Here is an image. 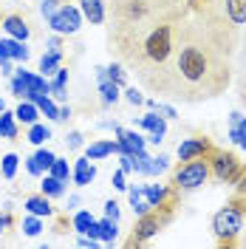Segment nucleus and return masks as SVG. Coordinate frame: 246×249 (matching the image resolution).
<instances>
[{"label":"nucleus","instance_id":"f257e3e1","mask_svg":"<svg viewBox=\"0 0 246 249\" xmlns=\"http://www.w3.org/2000/svg\"><path fill=\"white\" fill-rule=\"evenodd\" d=\"M235 46L238 34L218 23L210 12H204L198 20H181L173 60L156 91L181 102L218 96L232 77L229 57Z\"/></svg>","mask_w":246,"mask_h":249},{"label":"nucleus","instance_id":"f03ea898","mask_svg":"<svg viewBox=\"0 0 246 249\" xmlns=\"http://www.w3.org/2000/svg\"><path fill=\"white\" fill-rule=\"evenodd\" d=\"M210 161L198 156V159H190L187 164H181V170H176L173 176V184L178 187V190H198V187L207 184V178H210Z\"/></svg>","mask_w":246,"mask_h":249},{"label":"nucleus","instance_id":"7ed1b4c3","mask_svg":"<svg viewBox=\"0 0 246 249\" xmlns=\"http://www.w3.org/2000/svg\"><path fill=\"white\" fill-rule=\"evenodd\" d=\"M244 210L241 207H224V210H218L215 218H212V230L221 241H232V238H238V235L244 232Z\"/></svg>","mask_w":246,"mask_h":249},{"label":"nucleus","instance_id":"20e7f679","mask_svg":"<svg viewBox=\"0 0 246 249\" xmlns=\"http://www.w3.org/2000/svg\"><path fill=\"white\" fill-rule=\"evenodd\" d=\"M215 17L218 23H224L229 31H241V26L246 23V0H221L215 9H207Z\"/></svg>","mask_w":246,"mask_h":249},{"label":"nucleus","instance_id":"39448f33","mask_svg":"<svg viewBox=\"0 0 246 249\" xmlns=\"http://www.w3.org/2000/svg\"><path fill=\"white\" fill-rule=\"evenodd\" d=\"M79 26H82V12L71 3H60V9L48 17V29L54 34H77Z\"/></svg>","mask_w":246,"mask_h":249},{"label":"nucleus","instance_id":"423d86ee","mask_svg":"<svg viewBox=\"0 0 246 249\" xmlns=\"http://www.w3.org/2000/svg\"><path fill=\"white\" fill-rule=\"evenodd\" d=\"M212 167L210 170H215V176L221 181H238V176H241V164H238V159L232 153H212V161H210Z\"/></svg>","mask_w":246,"mask_h":249},{"label":"nucleus","instance_id":"0eeeda50","mask_svg":"<svg viewBox=\"0 0 246 249\" xmlns=\"http://www.w3.org/2000/svg\"><path fill=\"white\" fill-rule=\"evenodd\" d=\"M17 77L23 79V85H26V99H37L40 93H48V79L43 74H31L26 68H17Z\"/></svg>","mask_w":246,"mask_h":249},{"label":"nucleus","instance_id":"6e6552de","mask_svg":"<svg viewBox=\"0 0 246 249\" xmlns=\"http://www.w3.org/2000/svg\"><path fill=\"white\" fill-rule=\"evenodd\" d=\"M113 130H116V136H119V144H122V153H130V156H139L144 153V136L136 133V130H122L119 124H113Z\"/></svg>","mask_w":246,"mask_h":249},{"label":"nucleus","instance_id":"1a4fd4ad","mask_svg":"<svg viewBox=\"0 0 246 249\" xmlns=\"http://www.w3.org/2000/svg\"><path fill=\"white\" fill-rule=\"evenodd\" d=\"M141 127L144 130H150V139L147 142H153V144H161V139H164V133H167V122H164V116H158L156 110H150L147 116H141Z\"/></svg>","mask_w":246,"mask_h":249},{"label":"nucleus","instance_id":"9d476101","mask_svg":"<svg viewBox=\"0 0 246 249\" xmlns=\"http://www.w3.org/2000/svg\"><path fill=\"white\" fill-rule=\"evenodd\" d=\"M0 60H17V62H26L29 60V48L23 40H0Z\"/></svg>","mask_w":246,"mask_h":249},{"label":"nucleus","instance_id":"9b49d317","mask_svg":"<svg viewBox=\"0 0 246 249\" xmlns=\"http://www.w3.org/2000/svg\"><path fill=\"white\" fill-rule=\"evenodd\" d=\"M96 79H99V93H102V102L105 105H116L119 102V85L108 79L105 68H96Z\"/></svg>","mask_w":246,"mask_h":249},{"label":"nucleus","instance_id":"f8f14e48","mask_svg":"<svg viewBox=\"0 0 246 249\" xmlns=\"http://www.w3.org/2000/svg\"><path fill=\"white\" fill-rule=\"evenodd\" d=\"M71 176H74V184H77V187H88V184H91L93 176H96V170H93V164H91V159H88V156L77 159V164H74Z\"/></svg>","mask_w":246,"mask_h":249},{"label":"nucleus","instance_id":"ddd939ff","mask_svg":"<svg viewBox=\"0 0 246 249\" xmlns=\"http://www.w3.org/2000/svg\"><path fill=\"white\" fill-rule=\"evenodd\" d=\"M3 29H6V34L9 37H15V40H29V34H31V29H29V23L23 20L20 15H9L6 20H3Z\"/></svg>","mask_w":246,"mask_h":249},{"label":"nucleus","instance_id":"4468645a","mask_svg":"<svg viewBox=\"0 0 246 249\" xmlns=\"http://www.w3.org/2000/svg\"><path fill=\"white\" fill-rule=\"evenodd\" d=\"M207 139H184L178 144V159L181 161H190V159H198V156L207 153Z\"/></svg>","mask_w":246,"mask_h":249},{"label":"nucleus","instance_id":"2eb2a0df","mask_svg":"<svg viewBox=\"0 0 246 249\" xmlns=\"http://www.w3.org/2000/svg\"><path fill=\"white\" fill-rule=\"evenodd\" d=\"M158 227H161V221H158V215H153V213L141 215V221H139V227H136V235H133V241H136V244H141V241H147L150 235H156V232H158Z\"/></svg>","mask_w":246,"mask_h":249},{"label":"nucleus","instance_id":"dca6fc26","mask_svg":"<svg viewBox=\"0 0 246 249\" xmlns=\"http://www.w3.org/2000/svg\"><path fill=\"white\" fill-rule=\"evenodd\" d=\"M229 139L246 150V116L244 113H238V110H232L229 113Z\"/></svg>","mask_w":246,"mask_h":249},{"label":"nucleus","instance_id":"f3484780","mask_svg":"<svg viewBox=\"0 0 246 249\" xmlns=\"http://www.w3.org/2000/svg\"><path fill=\"white\" fill-rule=\"evenodd\" d=\"M79 3H82V17L91 26H102L105 23V6H102V0H79Z\"/></svg>","mask_w":246,"mask_h":249},{"label":"nucleus","instance_id":"a211bd4d","mask_svg":"<svg viewBox=\"0 0 246 249\" xmlns=\"http://www.w3.org/2000/svg\"><path fill=\"white\" fill-rule=\"evenodd\" d=\"M23 207H26V213H31V215H40V218L51 215V201H48V196H43V193L40 196H29Z\"/></svg>","mask_w":246,"mask_h":249},{"label":"nucleus","instance_id":"6ab92c4d","mask_svg":"<svg viewBox=\"0 0 246 249\" xmlns=\"http://www.w3.org/2000/svg\"><path fill=\"white\" fill-rule=\"evenodd\" d=\"M110 153H122V144H119V142H93L91 147L85 150V156H88L91 161L105 159V156H110Z\"/></svg>","mask_w":246,"mask_h":249},{"label":"nucleus","instance_id":"aec40b11","mask_svg":"<svg viewBox=\"0 0 246 249\" xmlns=\"http://www.w3.org/2000/svg\"><path fill=\"white\" fill-rule=\"evenodd\" d=\"M37 116H40V108H37V102H31V99H23L20 102V108L15 110V119L23 124H34L37 122Z\"/></svg>","mask_w":246,"mask_h":249},{"label":"nucleus","instance_id":"412c9836","mask_svg":"<svg viewBox=\"0 0 246 249\" xmlns=\"http://www.w3.org/2000/svg\"><path fill=\"white\" fill-rule=\"evenodd\" d=\"M40 193L48 196V198H60V196H65V181H60L51 173H46V178L40 181Z\"/></svg>","mask_w":246,"mask_h":249},{"label":"nucleus","instance_id":"4be33fe9","mask_svg":"<svg viewBox=\"0 0 246 249\" xmlns=\"http://www.w3.org/2000/svg\"><path fill=\"white\" fill-rule=\"evenodd\" d=\"M116 235H119V230H116V221H113V218H102V221H96V238H99V241L113 244Z\"/></svg>","mask_w":246,"mask_h":249},{"label":"nucleus","instance_id":"5701e85b","mask_svg":"<svg viewBox=\"0 0 246 249\" xmlns=\"http://www.w3.org/2000/svg\"><path fill=\"white\" fill-rule=\"evenodd\" d=\"M130 204H133V213L139 218L147 215V213H153V207L147 201V196H144V187H136V190H130Z\"/></svg>","mask_w":246,"mask_h":249},{"label":"nucleus","instance_id":"b1692460","mask_svg":"<svg viewBox=\"0 0 246 249\" xmlns=\"http://www.w3.org/2000/svg\"><path fill=\"white\" fill-rule=\"evenodd\" d=\"M0 136H3V139H17L15 113H9V110H0Z\"/></svg>","mask_w":246,"mask_h":249},{"label":"nucleus","instance_id":"393cba45","mask_svg":"<svg viewBox=\"0 0 246 249\" xmlns=\"http://www.w3.org/2000/svg\"><path fill=\"white\" fill-rule=\"evenodd\" d=\"M60 62H62L60 51H48V54H43V60H40V74H43V77L54 74V71L60 68Z\"/></svg>","mask_w":246,"mask_h":249},{"label":"nucleus","instance_id":"a878e982","mask_svg":"<svg viewBox=\"0 0 246 249\" xmlns=\"http://www.w3.org/2000/svg\"><path fill=\"white\" fill-rule=\"evenodd\" d=\"M26 139H29L31 144H43V142L51 139V127H48V124H40V122L29 124V136H26Z\"/></svg>","mask_w":246,"mask_h":249},{"label":"nucleus","instance_id":"bb28decb","mask_svg":"<svg viewBox=\"0 0 246 249\" xmlns=\"http://www.w3.org/2000/svg\"><path fill=\"white\" fill-rule=\"evenodd\" d=\"M65 85H68V71L65 68H57L54 82H48V93H54L57 99H65Z\"/></svg>","mask_w":246,"mask_h":249},{"label":"nucleus","instance_id":"cd10ccee","mask_svg":"<svg viewBox=\"0 0 246 249\" xmlns=\"http://www.w3.org/2000/svg\"><path fill=\"white\" fill-rule=\"evenodd\" d=\"M144 196H147V201H150V207H161V201L167 198V190L164 187H158V184H147L144 187Z\"/></svg>","mask_w":246,"mask_h":249},{"label":"nucleus","instance_id":"c85d7f7f","mask_svg":"<svg viewBox=\"0 0 246 249\" xmlns=\"http://www.w3.org/2000/svg\"><path fill=\"white\" fill-rule=\"evenodd\" d=\"M17 161H20V159H17L15 153H6L3 159H0V176H3V178H15Z\"/></svg>","mask_w":246,"mask_h":249},{"label":"nucleus","instance_id":"c756f323","mask_svg":"<svg viewBox=\"0 0 246 249\" xmlns=\"http://www.w3.org/2000/svg\"><path fill=\"white\" fill-rule=\"evenodd\" d=\"M93 221H96V218H93L91 213H85V210H82V213L74 215V230H77L79 235H88V230L93 227Z\"/></svg>","mask_w":246,"mask_h":249},{"label":"nucleus","instance_id":"7c9ffc66","mask_svg":"<svg viewBox=\"0 0 246 249\" xmlns=\"http://www.w3.org/2000/svg\"><path fill=\"white\" fill-rule=\"evenodd\" d=\"M34 102H37V108H40V113H46L48 119H57V113H60V108H57V105H54V102L48 99V93H40V96H37Z\"/></svg>","mask_w":246,"mask_h":249},{"label":"nucleus","instance_id":"2f4dec72","mask_svg":"<svg viewBox=\"0 0 246 249\" xmlns=\"http://www.w3.org/2000/svg\"><path fill=\"white\" fill-rule=\"evenodd\" d=\"M48 173H51L54 178H60V181H68V176H71V167H68V161H65V159H54V164L48 167Z\"/></svg>","mask_w":246,"mask_h":249},{"label":"nucleus","instance_id":"473e14b6","mask_svg":"<svg viewBox=\"0 0 246 249\" xmlns=\"http://www.w3.org/2000/svg\"><path fill=\"white\" fill-rule=\"evenodd\" d=\"M23 232H26V235H31V238L43 232V221H40V215H31V213H29V218L23 221Z\"/></svg>","mask_w":246,"mask_h":249},{"label":"nucleus","instance_id":"72a5a7b5","mask_svg":"<svg viewBox=\"0 0 246 249\" xmlns=\"http://www.w3.org/2000/svg\"><path fill=\"white\" fill-rule=\"evenodd\" d=\"M54 159H57V156L51 153V150H46V147H43V150H37V153H34V161H37V164H40V167H43V173H48V167H51V164H54Z\"/></svg>","mask_w":246,"mask_h":249},{"label":"nucleus","instance_id":"f704fd0d","mask_svg":"<svg viewBox=\"0 0 246 249\" xmlns=\"http://www.w3.org/2000/svg\"><path fill=\"white\" fill-rule=\"evenodd\" d=\"M60 3H62V0H43V3H40V15L48 20V17H51L54 12H57V9H60Z\"/></svg>","mask_w":246,"mask_h":249},{"label":"nucleus","instance_id":"c9c22d12","mask_svg":"<svg viewBox=\"0 0 246 249\" xmlns=\"http://www.w3.org/2000/svg\"><path fill=\"white\" fill-rule=\"evenodd\" d=\"M105 74H108V79H113L116 85H122V82H124V71L119 68V65H108V68H105Z\"/></svg>","mask_w":246,"mask_h":249},{"label":"nucleus","instance_id":"e433bc0d","mask_svg":"<svg viewBox=\"0 0 246 249\" xmlns=\"http://www.w3.org/2000/svg\"><path fill=\"white\" fill-rule=\"evenodd\" d=\"M124 99H127L130 105H141V102H144V96H141L139 88H127V91H124Z\"/></svg>","mask_w":246,"mask_h":249},{"label":"nucleus","instance_id":"4c0bfd02","mask_svg":"<svg viewBox=\"0 0 246 249\" xmlns=\"http://www.w3.org/2000/svg\"><path fill=\"white\" fill-rule=\"evenodd\" d=\"M12 93H15L17 99H26V85H23V79L20 77L12 79Z\"/></svg>","mask_w":246,"mask_h":249},{"label":"nucleus","instance_id":"58836bf2","mask_svg":"<svg viewBox=\"0 0 246 249\" xmlns=\"http://www.w3.org/2000/svg\"><path fill=\"white\" fill-rule=\"evenodd\" d=\"M105 215L116 221V218H119V204H116V201H108V204H105Z\"/></svg>","mask_w":246,"mask_h":249},{"label":"nucleus","instance_id":"ea45409f","mask_svg":"<svg viewBox=\"0 0 246 249\" xmlns=\"http://www.w3.org/2000/svg\"><path fill=\"white\" fill-rule=\"evenodd\" d=\"M110 184L116 187V190H124V170H119V173H113V178H110Z\"/></svg>","mask_w":246,"mask_h":249},{"label":"nucleus","instance_id":"a19ab883","mask_svg":"<svg viewBox=\"0 0 246 249\" xmlns=\"http://www.w3.org/2000/svg\"><path fill=\"white\" fill-rule=\"evenodd\" d=\"M26 167H29L31 176H40V173H43V167H40V164L34 161V156H31V159H26Z\"/></svg>","mask_w":246,"mask_h":249},{"label":"nucleus","instance_id":"79ce46f5","mask_svg":"<svg viewBox=\"0 0 246 249\" xmlns=\"http://www.w3.org/2000/svg\"><path fill=\"white\" fill-rule=\"evenodd\" d=\"M68 147H79V144H82V133H77V130H74V133H68Z\"/></svg>","mask_w":246,"mask_h":249},{"label":"nucleus","instance_id":"37998d69","mask_svg":"<svg viewBox=\"0 0 246 249\" xmlns=\"http://www.w3.org/2000/svg\"><path fill=\"white\" fill-rule=\"evenodd\" d=\"M71 119V108H60V113H57V122H68Z\"/></svg>","mask_w":246,"mask_h":249},{"label":"nucleus","instance_id":"c03bdc74","mask_svg":"<svg viewBox=\"0 0 246 249\" xmlns=\"http://www.w3.org/2000/svg\"><path fill=\"white\" fill-rule=\"evenodd\" d=\"M9 224H12V218H9V215H0V235L6 232V227H9Z\"/></svg>","mask_w":246,"mask_h":249},{"label":"nucleus","instance_id":"a18cd8bd","mask_svg":"<svg viewBox=\"0 0 246 249\" xmlns=\"http://www.w3.org/2000/svg\"><path fill=\"white\" fill-rule=\"evenodd\" d=\"M244 74H246V71H244ZM241 99H244V105H246V85L241 88Z\"/></svg>","mask_w":246,"mask_h":249},{"label":"nucleus","instance_id":"49530a36","mask_svg":"<svg viewBox=\"0 0 246 249\" xmlns=\"http://www.w3.org/2000/svg\"><path fill=\"white\" fill-rule=\"evenodd\" d=\"M0 110H3V99H0Z\"/></svg>","mask_w":246,"mask_h":249}]
</instances>
